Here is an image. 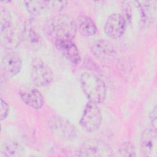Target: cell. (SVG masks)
<instances>
[{
	"label": "cell",
	"instance_id": "1",
	"mask_svg": "<svg viewBox=\"0 0 157 157\" xmlns=\"http://www.w3.org/2000/svg\"><path fill=\"white\" fill-rule=\"evenodd\" d=\"M82 88L89 101L100 104L106 96V86L104 82L93 73L84 72L80 78Z\"/></svg>",
	"mask_w": 157,
	"mask_h": 157
},
{
	"label": "cell",
	"instance_id": "2",
	"mask_svg": "<svg viewBox=\"0 0 157 157\" xmlns=\"http://www.w3.org/2000/svg\"><path fill=\"white\" fill-rule=\"evenodd\" d=\"M47 32L54 39H66L72 40L77 32L75 21L67 15L55 17L47 26Z\"/></svg>",
	"mask_w": 157,
	"mask_h": 157
},
{
	"label": "cell",
	"instance_id": "3",
	"mask_svg": "<svg viewBox=\"0 0 157 157\" xmlns=\"http://www.w3.org/2000/svg\"><path fill=\"white\" fill-rule=\"evenodd\" d=\"M31 76L34 84L37 86H46L53 80L51 68L40 58H35L31 64Z\"/></svg>",
	"mask_w": 157,
	"mask_h": 157
},
{
	"label": "cell",
	"instance_id": "4",
	"mask_svg": "<svg viewBox=\"0 0 157 157\" xmlns=\"http://www.w3.org/2000/svg\"><path fill=\"white\" fill-rule=\"evenodd\" d=\"M101 120V112L98 104L88 101L85 106L80 120V124L82 129L86 132H94L99 128Z\"/></svg>",
	"mask_w": 157,
	"mask_h": 157
},
{
	"label": "cell",
	"instance_id": "5",
	"mask_svg": "<svg viewBox=\"0 0 157 157\" xmlns=\"http://www.w3.org/2000/svg\"><path fill=\"white\" fill-rule=\"evenodd\" d=\"M49 125L55 136L64 140H72L76 137L75 126L67 119L60 116H54Z\"/></svg>",
	"mask_w": 157,
	"mask_h": 157
},
{
	"label": "cell",
	"instance_id": "6",
	"mask_svg": "<svg viewBox=\"0 0 157 157\" xmlns=\"http://www.w3.org/2000/svg\"><path fill=\"white\" fill-rule=\"evenodd\" d=\"M112 155V150L109 145L100 139H91L85 141L79 150L80 156L109 157Z\"/></svg>",
	"mask_w": 157,
	"mask_h": 157
},
{
	"label": "cell",
	"instance_id": "7",
	"mask_svg": "<svg viewBox=\"0 0 157 157\" xmlns=\"http://www.w3.org/2000/svg\"><path fill=\"white\" fill-rule=\"evenodd\" d=\"M126 25L127 23L123 16L115 13L107 18L104 25V31L107 36L117 39L124 34Z\"/></svg>",
	"mask_w": 157,
	"mask_h": 157
},
{
	"label": "cell",
	"instance_id": "8",
	"mask_svg": "<svg viewBox=\"0 0 157 157\" xmlns=\"http://www.w3.org/2000/svg\"><path fill=\"white\" fill-rule=\"evenodd\" d=\"M0 19L1 42L5 47H9L14 42L15 33L10 13L6 8L1 7Z\"/></svg>",
	"mask_w": 157,
	"mask_h": 157
},
{
	"label": "cell",
	"instance_id": "9",
	"mask_svg": "<svg viewBox=\"0 0 157 157\" xmlns=\"http://www.w3.org/2000/svg\"><path fill=\"white\" fill-rule=\"evenodd\" d=\"M55 45L61 54L72 64L77 65L80 63L81 58L79 51L72 40L66 39H55Z\"/></svg>",
	"mask_w": 157,
	"mask_h": 157
},
{
	"label": "cell",
	"instance_id": "10",
	"mask_svg": "<svg viewBox=\"0 0 157 157\" xmlns=\"http://www.w3.org/2000/svg\"><path fill=\"white\" fill-rule=\"evenodd\" d=\"M20 96L22 101L28 106L40 109L44 104V98L40 92L34 87L22 86L20 88Z\"/></svg>",
	"mask_w": 157,
	"mask_h": 157
},
{
	"label": "cell",
	"instance_id": "11",
	"mask_svg": "<svg viewBox=\"0 0 157 157\" xmlns=\"http://www.w3.org/2000/svg\"><path fill=\"white\" fill-rule=\"evenodd\" d=\"M21 65V58L15 52H9L2 58V69L7 77H12L16 75L20 71Z\"/></svg>",
	"mask_w": 157,
	"mask_h": 157
},
{
	"label": "cell",
	"instance_id": "12",
	"mask_svg": "<svg viewBox=\"0 0 157 157\" xmlns=\"http://www.w3.org/2000/svg\"><path fill=\"white\" fill-rule=\"evenodd\" d=\"M91 52L98 59L105 61L111 59L115 55V50L112 44L105 40L94 42L91 46Z\"/></svg>",
	"mask_w": 157,
	"mask_h": 157
},
{
	"label": "cell",
	"instance_id": "13",
	"mask_svg": "<svg viewBox=\"0 0 157 157\" xmlns=\"http://www.w3.org/2000/svg\"><path fill=\"white\" fill-rule=\"evenodd\" d=\"M156 142V131L155 129H145L141 136L140 148L145 156H150L155 150Z\"/></svg>",
	"mask_w": 157,
	"mask_h": 157
},
{
	"label": "cell",
	"instance_id": "14",
	"mask_svg": "<svg viewBox=\"0 0 157 157\" xmlns=\"http://www.w3.org/2000/svg\"><path fill=\"white\" fill-rule=\"evenodd\" d=\"M77 31L86 37L93 36L97 32V28L92 19L86 15H79L75 21Z\"/></svg>",
	"mask_w": 157,
	"mask_h": 157
},
{
	"label": "cell",
	"instance_id": "15",
	"mask_svg": "<svg viewBox=\"0 0 157 157\" xmlns=\"http://www.w3.org/2000/svg\"><path fill=\"white\" fill-rule=\"evenodd\" d=\"M23 36L27 44L33 48H38L42 45V38L40 34L31 24L26 25L24 27Z\"/></svg>",
	"mask_w": 157,
	"mask_h": 157
},
{
	"label": "cell",
	"instance_id": "16",
	"mask_svg": "<svg viewBox=\"0 0 157 157\" xmlns=\"http://www.w3.org/2000/svg\"><path fill=\"white\" fill-rule=\"evenodd\" d=\"M48 2L45 1H25L28 11L33 15H38L46 8L48 7Z\"/></svg>",
	"mask_w": 157,
	"mask_h": 157
},
{
	"label": "cell",
	"instance_id": "17",
	"mask_svg": "<svg viewBox=\"0 0 157 157\" xmlns=\"http://www.w3.org/2000/svg\"><path fill=\"white\" fill-rule=\"evenodd\" d=\"M4 153L6 156H18L22 153V148L17 142H10L6 145Z\"/></svg>",
	"mask_w": 157,
	"mask_h": 157
},
{
	"label": "cell",
	"instance_id": "18",
	"mask_svg": "<svg viewBox=\"0 0 157 157\" xmlns=\"http://www.w3.org/2000/svg\"><path fill=\"white\" fill-rule=\"evenodd\" d=\"M118 153L121 156H136V148L131 142H123L118 149Z\"/></svg>",
	"mask_w": 157,
	"mask_h": 157
},
{
	"label": "cell",
	"instance_id": "19",
	"mask_svg": "<svg viewBox=\"0 0 157 157\" xmlns=\"http://www.w3.org/2000/svg\"><path fill=\"white\" fill-rule=\"evenodd\" d=\"M67 4L66 1H48V6L55 11H60L63 9Z\"/></svg>",
	"mask_w": 157,
	"mask_h": 157
},
{
	"label": "cell",
	"instance_id": "20",
	"mask_svg": "<svg viewBox=\"0 0 157 157\" xmlns=\"http://www.w3.org/2000/svg\"><path fill=\"white\" fill-rule=\"evenodd\" d=\"M9 107L7 103L2 99V98H1V108H0V117H1V120H4L8 113H9Z\"/></svg>",
	"mask_w": 157,
	"mask_h": 157
},
{
	"label": "cell",
	"instance_id": "21",
	"mask_svg": "<svg viewBox=\"0 0 157 157\" xmlns=\"http://www.w3.org/2000/svg\"><path fill=\"white\" fill-rule=\"evenodd\" d=\"M149 119L152 126L156 130V106L155 105L149 115Z\"/></svg>",
	"mask_w": 157,
	"mask_h": 157
}]
</instances>
